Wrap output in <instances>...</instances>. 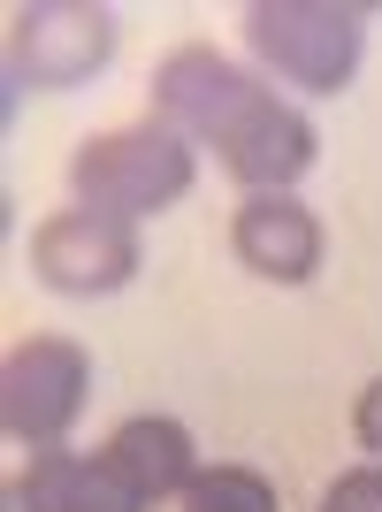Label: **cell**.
<instances>
[{"label":"cell","mask_w":382,"mask_h":512,"mask_svg":"<svg viewBox=\"0 0 382 512\" xmlns=\"http://www.w3.org/2000/svg\"><path fill=\"white\" fill-rule=\"evenodd\" d=\"M153 107H161L169 130L199 138L245 192H291L321 153L314 123L283 92L245 77L230 54H214V46H176L169 62L153 69Z\"/></svg>","instance_id":"cell-1"},{"label":"cell","mask_w":382,"mask_h":512,"mask_svg":"<svg viewBox=\"0 0 382 512\" xmlns=\"http://www.w3.org/2000/svg\"><path fill=\"white\" fill-rule=\"evenodd\" d=\"M199 176V153H191L184 130L169 123H130V130H107V138H85L77 161H69V184H77V207L92 214H115L138 230V214H161L191 192Z\"/></svg>","instance_id":"cell-2"},{"label":"cell","mask_w":382,"mask_h":512,"mask_svg":"<svg viewBox=\"0 0 382 512\" xmlns=\"http://www.w3.org/2000/svg\"><path fill=\"white\" fill-rule=\"evenodd\" d=\"M245 39L298 92H344L367 54V8H344V0H253Z\"/></svg>","instance_id":"cell-3"},{"label":"cell","mask_w":382,"mask_h":512,"mask_svg":"<svg viewBox=\"0 0 382 512\" xmlns=\"http://www.w3.org/2000/svg\"><path fill=\"white\" fill-rule=\"evenodd\" d=\"M115 54V16L85 0H31L8 16V85L16 92H62L100 77Z\"/></svg>","instance_id":"cell-4"},{"label":"cell","mask_w":382,"mask_h":512,"mask_svg":"<svg viewBox=\"0 0 382 512\" xmlns=\"http://www.w3.org/2000/svg\"><path fill=\"white\" fill-rule=\"evenodd\" d=\"M85 390H92V360L85 344L69 337H23L0 367V428L31 451H62L69 421L85 413Z\"/></svg>","instance_id":"cell-5"},{"label":"cell","mask_w":382,"mask_h":512,"mask_svg":"<svg viewBox=\"0 0 382 512\" xmlns=\"http://www.w3.org/2000/svg\"><path fill=\"white\" fill-rule=\"evenodd\" d=\"M31 276L46 291H62V299H107V291H123L138 276V230L92 207L46 214L31 230Z\"/></svg>","instance_id":"cell-6"},{"label":"cell","mask_w":382,"mask_h":512,"mask_svg":"<svg viewBox=\"0 0 382 512\" xmlns=\"http://www.w3.org/2000/svg\"><path fill=\"white\" fill-rule=\"evenodd\" d=\"M237 260L268 283H306L321 268V214L291 192H253L230 222Z\"/></svg>","instance_id":"cell-7"},{"label":"cell","mask_w":382,"mask_h":512,"mask_svg":"<svg viewBox=\"0 0 382 512\" xmlns=\"http://www.w3.org/2000/svg\"><path fill=\"white\" fill-rule=\"evenodd\" d=\"M16 512H146V497L107 467V451H39L8 490Z\"/></svg>","instance_id":"cell-8"},{"label":"cell","mask_w":382,"mask_h":512,"mask_svg":"<svg viewBox=\"0 0 382 512\" xmlns=\"http://www.w3.org/2000/svg\"><path fill=\"white\" fill-rule=\"evenodd\" d=\"M100 451H107V467L123 474L146 505H153V497L191 490V482L207 474V467H199V451H191V428L169 421V413H138V421H123Z\"/></svg>","instance_id":"cell-9"},{"label":"cell","mask_w":382,"mask_h":512,"mask_svg":"<svg viewBox=\"0 0 382 512\" xmlns=\"http://www.w3.org/2000/svg\"><path fill=\"white\" fill-rule=\"evenodd\" d=\"M184 512H276V482L253 467H207L184 490Z\"/></svg>","instance_id":"cell-10"},{"label":"cell","mask_w":382,"mask_h":512,"mask_svg":"<svg viewBox=\"0 0 382 512\" xmlns=\"http://www.w3.org/2000/svg\"><path fill=\"white\" fill-rule=\"evenodd\" d=\"M321 512H382V459L375 467H352L329 482V497H321Z\"/></svg>","instance_id":"cell-11"},{"label":"cell","mask_w":382,"mask_h":512,"mask_svg":"<svg viewBox=\"0 0 382 512\" xmlns=\"http://www.w3.org/2000/svg\"><path fill=\"white\" fill-rule=\"evenodd\" d=\"M352 428H360V444H367V451L382 459V375H375V383L360 390V413H352Z\"/></svg>","instance_id":"cell-12"}]
</instances>
